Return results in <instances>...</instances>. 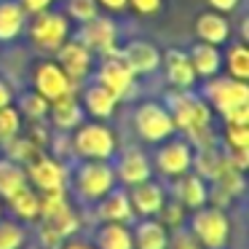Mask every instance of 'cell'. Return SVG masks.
<instances>
[{
    "label": "cell",
    "mask_w": 249,
    "mask_h": 249,
    "mask_svg": "<svg viewBox=\"0 0 249 249\" xmlns=\"http://www.w3.org/2000/svg\"><path fill=\"white\" fill-rule=\"evenodd\" d=\"M91 75H94L91 81H97L99 86H105L115 99H118V102L131 99V97H134V91H137V75L126 67V62L121 59L118 54L99 56Z\"/></svg>",
    "instance_id": "cell-10"
},
{
    "label": "cell",
    "mask_w": 249,
    "mask_h": 249,
    "mask_svg": "<svg viewBox=\"0 0 249 249\" xmlns=\"http://www.w3.org/2000/svg\"><path fill=\"white\" fill-rule=\"evenodd\" d=\"M131 126H134L137 137L147 145H158V142L177 134L172 113L161 99H145V102L137 105L134 115H131Z\"/></svg>",
    "instance_id": "cell-7"
},
{
    "label": "cell",
    "mask_w": 249,
    "mask_h": 249,
    "mask_svg": "<svg viewBox=\"0 0 249 249\" xmlns=\"http://www.w3.org/2000/svg\"><path fill=\"white\" fill-rule=\"evenodd\" d=\"M24 33H27V40L35 51H40V54H54L72 35V22L67 19L65 11L49 8V11H40L35 17H30Z\"/></svg>",
    "instance_id": "cell-6"
},
{
    "label": "cell",
    "mask_w": 249,
    "mask_h": 249,
    "mask_svg": "<svg viewBox=\"0 0 249 249\" xmlns=\"http://www.w3.org/2000/svg\"><path fill=\"white\" fill-rule=\"evenodd\" d=\"M24 129V118L17 110V105H6L0 107V145H6L8 140H14L17 134H22Z\"/></svg>",
    "instance_id": "cell-35"
},
{
    "label": "cell",
    "mask_w": 249,
    "mask_h": 249,
    "mask_svg": "<svg viewBox=\"0 0 249 249\" xmlns=\"http://www.w3.org/2000/svg\"><path fill=\"white\" fill-rule=\"evenodd\" d=\"M56 249H94V244L91 241H83V238L70 236V238H65V241H62Z\"/></svg>",
    "instance_id": "cell-45"
},
{
    "label": "cell",
    "mask_w": 249,
    "mask_h": 249,
    "mask_svg": "<svg viewBox=\"0 0 249 249\" xmlns=\"http://www.w3.org/2000/svg\"><path fill=\"white\" fill-rule=\"evenodd\" d=\"M86 121V113L81 107V99H78V89L62 94V97L51 99L49 102V115H46V124L51 126V131H59V134H70L72 129Z\"/></svg>",
    "instance_id": "cell-16"
},
{
    "label": "cell",
    "mask_w": 249,
    "mask_h": 249,
    "mask_svg": "<svg viewBox=\"0 0 249 249\" xmlns=\"http://www.w3.org/2000/svg\"><path fill=\"white\" fill-rule=\"evenodd\" d=\"M129 190V201H131V209H134V217H158L163 201H166V188H163L158 179H145L140 185H131Z\"/></svg>",
    "instance_id": "cell-20"
},
{
    "label": "cell",
    "mask_w": 249,
    "mask_h": 249,
    "mask_svg": "<svg viewBox=\"0 0 249 249\" xmlns=\"http://www.w3.org/2000/svg\"><path fill=\"white\" fill-rule=\"evenodd\" d=\"M72 38L81 40V43L99 59V56H110V54L118 51V46H121V27L115 24L113 17H107V14L99 11L94 19L78 24V30H75Z\"/></svg>",
    "instance_id": "cell-9"
},
{
    "label": "cell",
    "mask_w": 249,
    "mask_h": 249,
    "mask_svg": "<svg viewBox=\"0 0 249 249\" xmlns=\"http://www.w3.org/2000/svg\"><path fill=\"white\" fill-rule=\"evenodd\" d=\"M206 8H212V11H220L225 14V17H231L233 11H238V6H241V0H204Z\"/></svg>",
    "instance_id": "cell-42"
},
{
    "label": "cell",
    "mask_w": 249,
    "mask_h": 249,
    "mask_svg": "<svg viewBox=\"0 0 249 249\" xmlns=\"http://www.w3.org/2000/svg\"><path fill=\"white\" fill-rule=\"evenodd\" d=\"M78 99H81L83 113H86L91 121H110L115 115V110H118V105H121L107 89L99 86V83L91 81V78L78 89Z\"/></svg>",
    "instance_id": "cell-18"
},
{
    "label": "cell",
    "mask_w": 249,
    "mask_h": 249,
    "mask_svg": "<svg viewBox=\"0 0 249 249\" xmlns=\"http://www.w3.org/2000/svg\"><path fill=\"white\" fill-rule=\"evenodd\" d=\"M27 174V185L35 188L38 193H49V190H67V177H70V166L59 158L40 153L35 161L24 166Z\"/></svg>",
    "instance_id": "cell-11"
},
{
    "label": "cell",
    "mask_w": 249,
    "mask_h": 249,
    "mask_svg": "<svg viewBox=\"0 0 249 249\" xmlns=\"http://www.w3.org/2000/svg\"><path fill=\"white\" fill-rule=\"evenodd\" d=\"M97 6L105 8L110 14H118V11H126L129 8V0H97Z\"/></svg>",
    "instance_id": "cell-44"
},
{
    "label": "cell",
    "mask_w": 249,
    "mask_h": 249,
    "mask_svg": "<svg viewBox=\"0 0 249 249\" xmlns=\"http://www.w3.org/2000/svg\"><path fill=\"white\" fill-rule=\"evenodd\" d=\"M188 233L201 249H225L231 241V217L222 206L204 204L188 214Z\"/></svg>",
    "instance_id": "cell-5"
},
{
    "label": "cell",
    "mask_w": 249,
    "mask_h": 249,
    "mask_svg": "<svg viewBox=\"0 0 249 249\" xmlns=\"http://www.w3.org/2000/svg\"><path fill=\"white\" fill-rule=\"evenodd\" d=\"M188 59L193 65L198 81H209V78L220 75L222 72V49L212 43H193L188 49Z\"/></svg>",
    "instance_id": "cell-26"
},
{
    "label": "cell",
    "mask_w": 249,
    "mask_h": 249,
    "mask_svg": "<svg viewBox=\"0 0 249 249\" xmlns=\"http://www.w3.org/2000/svg\"><path fill=\"white\" fill-rule=\"evenodd\" d=\"M94 249H134L131 225L124 222H99L94 231Z\"/></svg>",
    "instance_id": "cell-29"
},
{
    "label": "cell",
    "mask_w": 249,
    "mask_h": 249,
    "mask_svg": "<svg viewBox=\"0 0 249 249\" xmlns=\"http://www.w3.org/2000/svg\"><path fill=\"white\" fill-rule=\"evenodd\" d=\"M102 8L97 6V0H65V14L72 24H83L94 19Z\"/></svg>",
    "instance_id": "cell-38"
},
{
    "label": "cell",
    "mask_w": 249,
    "mask_h": 249,
    "mask_svg": "<svg viewBox=\"0 0 249 249\" xmlns=\"http://www.w3.org/2000/svg\"><path fill=\"white\" fill-rule=\"evenodd\" d=\"M220 142L222 150H249V124H225Z\"/></svg>",
    "instance_id": "cell-37"
},
{
    "label": "cell",
    "mask_w": 249,
    "mask_h": 249,
    "mask_svg": "<svg viewBox=\"0 0 249 249\" xmlns=\"http://www.w3.org/2000/svg\"><path fill=\"white\" fill-rule=\"evenodd\" d=\"M169 193H172V198H177L188 212L201 209L204 204H209V182L201 179L196 172H185L182 177L172 179V182H169Z\"/></svg>",
    "instance_id": "cell-21"
},
{
    "label": "cell",
    "mask_w": 249,
    "mask_h": 249,
    "mask_svg": "<svg viewBox=\"0 0 249 249\" xmlns=\"http://www.w3.org/2000/svg\"><path fill=\"white\" fill-rule=\"evenodd\" d=\"M113 172H115V182L131 188V185H140L145 179L153 177V163L150 156L142 150L140 145H126L118 147V153L113 156Z\"/></svg>",
    "instance_id": "cell-13"
},
{
    "label": "cell",
    "mask_w": 249,
    "mask_h": 249,
    "mask_svg": "<svg viewBox=\"0 0 249 249\" xmlns=\"http://www.w3.org/2000/svg\"><path fill=\"white\" fill-rule=\"evenodd\" d=\"M161 70L169 89H174V91H190V89L198 86V75H196L185 49L172 46V49L161 51Z\"/></svg>",
    "instance_id": "cell-17"
},
{
    "label": "cell",
    "mask_w": 249,
    "mask_h": 249,
    "mask_svg": "<svg viewBox=\"0 0 249 249\" xmlns=\"http://www.w3.org/2000/svg\"><path fill=\"white\" fill-rule=\"evenodd\" d=\"M27 14L19 6V0H0V43H14L24 35Z\"/></svg>",
    "instance_id": "cell-28"
},
{
    "label": "cell",
    "mask_w": 249,
    "mask_h": 249,
    "mask_svg": "<svg viewBox=\"0 0 249 249\" xmlns=\"http://www.w3.org/2000/svg\"><path fill=\"white\" fill-rule=\"evenodd\" d=\"M222 70H225V75L236 78V81H249V51L244 40L225 46V51H222Z\"/></svg>",
    "instance_id": "cell-30"
},
{
    "label": "cell",
    "mask_w": 249,
    "mask_h": 249,
    "mask_svg": "<svg viewBox=\"0 0 249 249\" xmlns=\"http://www.w3.org/2000/svg\"><path fill=\"white\" fill-rule=\"evenodd\" d=\"M30 89L38 91L40 97H46L51 102V99L62 97V94L72 91V89H78V86L67 78V72L56 65L54 56H43V59L33 62V70H30Z\"/></svg>",
    "instance_id": "cell-12"
},
{
    "label": "cell",
    "mask_w": 249,
    "mask_h": 249,
    "mask_svg": "<svg viewBox=\"0 0 249 249\" xmlns=\"http://www.w3.org/2000/svg\"><path fill=\"white\" fill-rule=\"evenodd\" d=\"M201 97L212 107V113L220 115L222 124H249V83L236 81L231 75H214L204 81Z\"/></svg>",
    "instance_id": "cell-2"
},
{
    "label": "cell",
    "mask_w": 249,
    "mask_h": 249,
    "mask_svg": "<svg viewBox=\"0 0 249 249\" xmlns=\"http://www.w3.org/2000/svg\"><path fill=\"white\" fill-rule=\"evenodd\" d=\"M131 238L134 249H169L172 231L158 217H140L131 222Z\"/></svg>",
    "instance_id": "cell-23"
},
{
    "label": "cell",
    "mask_w": 249,
    "mask_h": 249,
    "mask_svg": "<svg viewBox=\"0 0 249 249\" xmlns=\"http://www.w3.org/2000/svg\"><path fill=\"white\" fill-rule=\"evenodd\" d=\"M118 182L110 161H75L67 177V190H72V198L89 206H94Z\"/></svg>",
    "instance_id": "cell-4"
},
{
    "label": "cell",
    "mask_w": 249,
    "mask_h": 249,
    "mask_svg": "<svg viewBox=\"0 0 249 249\" xmlns=\"http://www.w3.org/2000/svg\"><path fill=\"white\" fill-rule=\"evenodd\" d=\"M3 206H6V212L14 220L24 222V225H33L40 214V193L35 188H30V185H24L14 196H8L3 201Z\"/></svg>",
    "instance_id": "cell-27"
},
{
    "label": "cell",
    "mask_w": 249,
    "mask_h": 249,
    "mask_svg": "<svg viewBox=\"0 0 249 249\" xmlns=\"http://www.w3.org/2000/svg\"><path fill=\"white\" fill-rule=\"evenodd\" d=\"M6 214V206H3V198H0V217Z\"/></svg>",
    "instance_id": "cell-46"
},
{
    "label": "cell",
    "mask_w": 249,
    "mask_h": 249,
    "mask_svg": "<svg viewBox=\"0 0 249 249\" xmlns=\"http://www.w3.org/2000/svg\"><path fill=\"white\" fill-rule=\"evenodd\" d=\"M193 30H196V38H198L201 43H212V46H220V49L233 35L231 19L220 11H212V8H206V11H201L198 17H196Z\"/></svg>",
    "instance_id": "cell-22"
},
{
    "label": "cell",
    "mask_w": 249,
    "mask_h": 249,
    "mask_svg": "<svg viewBox=\"0 0 249 249\" xmlns=\"http://www.w3.org/2000/svg\"><path fill=\"white\" fill-rule=\"evenodd\" d=\"M169 249H201V247L193 241V238H190V233L182 228V231H177V233L172 236V241H169Z\"/></svg>",
    "instance_id": "cell-40"
},
{
    "label": "cell",
    "mask_w": 249,
    "mask_h": 249,
    "mask_svg": "<svg viewBox=\"0 0 249 249\" xmlns=\"http://www.w3.org/2000/svg\"><path fill=\"white\" fill-rule=\"evenodd\" d=\"M14 97H17V91H14L11 81L0 75V107H6V105H11V102H14Z\"/></svg>",
    "instance_id": "cell-43"
},
{
    "label": "cell",
    "mask_w": 249,
    "mask_h": 249,
    "mask_svg": "<svg viewBox=\"0 0 249 249\" xmlns=\"http://www.w3.org/2000/svg\"><path fill=\"white\" fill-rule=\"evenodd\" d=\"M72 161H113L118 153V134L107 121H83L70 131Z\"/></svg>",
    "instance_id": "cell-3"
},
{
    "label": "cell",
    "mask_w": 249,
    "mask_h": 249,
    "mask_svg": "<svg viewBox=\"0 0 249 249\" xmlns=\"http://www.w3.org/2000/svg\"><path fill=\"white\" fill-rule=\"evenodd\" d=\"M24 185H27L24 166H19L17 161H11L6 156H0V198L6 201L8 196H14Z\"/></svg>",
    "instance_id": "cell-31"
},
{
    "label": "cell",
    "mask_w": 249,
    "mask_h": 249,
    "mask_svg": "<svg viewBox=\"0 0 249 249\" xmlns=\"http://www.w3.org/2000/svg\"><path fill=\"white\" fill-rule=\"evenodd\" d=\"M228 166V156L217 142H209V145H198L193 147V163H190V172H196L201 179L212 182L222 169Z\"/></svg>",
    "instance_id": "cell-25"
},
{
    "label": "cell",
    "mask_w": 249,
    "mask_h": 249,
    "mask_svg": "<svg viewBox=\"0 0 249 249\" xmlns=\"http://www.w3.org/2000/svg\"><path fill=\"white\" fill-rule=\"evenodd\" d=\"M30 244L27 225L14 217H0V249H24Z\"/></svg>",
    "instance_id": "cell-33"
},
{
    "label": "cell",
    "mask_w": 249,
    "mask_h": 249,
    "mask_svg": "<svg viewBox=\"0 0 249 249\" xmlns=\"http://www.w3.org/2000/svg\"><path fill=\"white\" fill-rule=\"evenodd\" d=\"M0 147H3V156L11 158V161H17L19 166H27V163L35 161L40 153H46V150H40V147L35 145L24 131H22V134H17L14 140H8L6 145H0Z\"/></svg>",
    "instance_id": "cell-32"
},
{
    "label": "cell",
    "mask_w": 249,
    "mask_h": 249,
    "mask_svg": "<svg viewBox=\"0 0 249 249\" xmlns=\"http://www.w3.org/2000/svg\"><path fill=\"white\" fill-rule=\"evenodd\" d=\"M14 105H17V110L22 113L24 121H46V115H49V99L40 97L33 89H27L19 97H14Z\"/></svg>",
    "instance_id": "cell-34"
},
{
    "label": "cell",
    "mask_w": 249,
    "mask_h": 249,
    "mask_svg": "<svg viewBox=\"0 0 249 249\" xmlns=\"http://www.w3.org/2000/svg\"><path fill=\"white\" fill-rule=\"evenodd\" d=\"M150 163H153V174H158L161 179L172 182V179L182 177L185 172H190V163H193V145H190L185 137L174 134V137H169V140L158 142Z\"/></svg>",
    "instance_id": "cell-8"
},
{
    "label": "cell",
    "mask_w": 249,
    "mask_h": 249,
    "mask_svg": "<svg viewBox=\"0 0 249 249\" xmlns=\"http://www.w3.org/2000/svg\"><path fill=\"white\" fill-rule=\"evenodd\" d=\"M115 54L126 62V67H129L137 78L156 75V72L161 70V49H158L153 40L131 38V40H126V43H121Z\"/></svg>",
    "instance_id": "cell-15"
},
{
    "label": "cell",
    "mask_w": 249,
    "mask_h": 249,
    "mask_svg": "<svg viewBox=\"0 0 249 249\" xmlns=\"http://www.w3.org/2000/svg\"><path fill=\"white\" fill-rule=\"evenodd\" d=\"M24 249H27V247H24Z\"/></svg>",
    "instance_id": "cell-47"
},
{
    "label": "cell",
    "mask_w": 249,
    "mask_h": 249,
    "mask_svg": "<svg viewBox=\"0 0 249 249\" xmlns=\"http://www.w3.org/2000/svg\"><path fill=\"white\" fill-rule=\"evenodd\" d=\"M163 105L172 113L177 134H182L193 147L217 142L214 113L206 105V99L198 94V89H190V91H174V89H169Z\"/></svg>",
    "instance_id": "cell-1"
},
{
    "label": "cell",
    "mask_w": 249,
    "mask_h": 249,
    "mask_svg": "<svg viewBox=\"0 0 249 249\" xmlns=\"http://www.w3.org/2000/svg\"><path fill=\"white\" fill-rule=\"evenodd\" d=\"M188 214L190 212L185 209L182 204H179L177 198H172V196H166V201H163V206H161V212H158V220L163 222V225L169 228V231H182L185 228V222H188Z\"/></svg>",
    "instance_id": "cell-36"
},
{
    "label": "cell",
    "mask_w": 249,
    "mask_h": 249,
    "mask_svg": "<svg viewBox=\"0 0 249 249\" xmlns=\"http://www.w3.org/2000/svg\"><path fill=\"white\" fill-rule=\"evenodd\" d=\"M241 193H244V172L233 169L231 163L209 182V204L222 206V209L228 204H233Z\"/></svg>",
    "instance_id": "cell-24"
},
{
    "label": "cell",
    "mask_w": 249,
    "mask_h": 249,
    "mask_svg": "<svg viewBox=\"0 0 249 249\" xmlns=\"http://www.w3.org/2000/svg\"><path fill=\"white\" fill-rule=\"evenodd\" d=\"M94 217H97V222H124V225H131L137 217L129 201V190L124 185H115L113 190H107L94 204Z\"/></svg>",
    "instance_id": "cell-19"
},
{
    "label": "cell",
    "mask_w": 249,
    "mask_h": 249,
    "mask_svg": "<svg viewBox=\"0 0 249 249\" xmlns=\"http://www.w3.org/2000/svg\"><path fill=\"white\" fill-rule=\"evenodd\" d=\"M19 6L24 8L27 17H35V14H40V11L54 8V0H19Z\"/></svg>",
    "instance_id": "cell-41"
},
{
    "label": "cell",
    "mask_w": 249,
    "mask_h": 249,
    "mask_svg": "<svg viewBox=\"0 0 249 249\" xmlns=\"http://www.w3.org/2000/svg\"><path fill=\"white\" fill-rule=\"evenodd\" d=\"M51 56L56 59V65L67 72V78H70L75 86L78 83H86L89 78H91V72H94V65H97V56H94L81 40L72 38V35Z\"/></svg>",
    "instance_id": "cell-14"
},
{
    "label": "cell",
    "mask_w": 249,
    "mask_h": 249,
    "mask_svg": "<svg viewBox=\"0 0 249 249\" xmlns=\"http://www.w3.org/2000/svg\"><path fill=\"white\" fill-rule=\"evenodd\" d=\"M163 0H129V8L134 14H140V17H150V14L161 11Z\"/></svg>",
    "instance_id": "cell-39"
}]
</instances>
